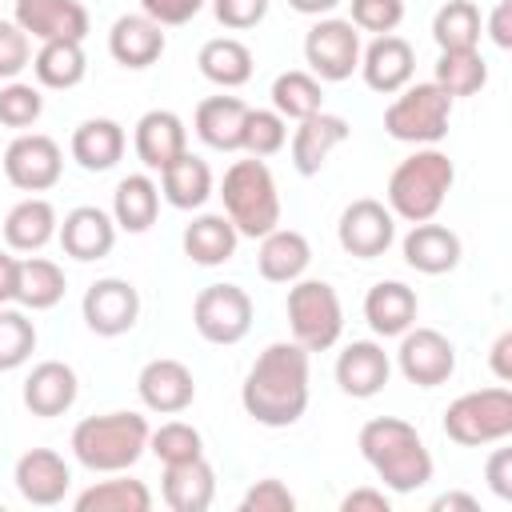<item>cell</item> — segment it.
I'll return each instance as SVG.
<instances>
[{
    "label": "cell",
    "mask_w": 512,
    "mask_h": 512,
    "mask_svg": "<svg viewBox=\"0 0 512 512\" xmlns=\"http://www.w3.org/2000/svg\"><path fill=\"white\" fill-rule=\"evenodd\" d=\"M244 412L264 428H288L308 408V352L296 340L268 344L240 384Z\"/></svg>",
    "instance_id": "cell-1"
},
{
    "label": "cell",
    "mask_w": 512,
    "mask_h": 512,
    "mask_svg": "<svg viewBox=\"0 0 512 512\" xmlns=\"http://www.w3.org/2000/svg\"><path fill=\"white\" fill-rule=\"evenodd\" d=\"M360 456L388 492H416L432 480V452L420 432L400 416H372L360 428Z\"/></svg>",
    "instance_id": "cell-2"
},
{
    "label": "cell",
    "mask_w": 512,
    "mask_h": 512,
    "mask_svg": "<svg viewBox=\"0 0 512 512\" xmlns=\"http://www.w3.org/2000/svg\"><path fill=\"white\" fill-rule=\"evenodd\" d=\"M148 420L140 412L84 416L72 428V456L88 472H128L148 452Z\"/></svg>",
    "instance_id": "cell-3"
},
{
    "label": "cell",
    "mask_w": 512,
    "mask_h": 512,
    "mask_svg": "<svg viewBox=\"0 0 512 512\" xmlns=\"http://www.w3.org/2000/svg\"><path fill=\"white\" fill-rule=\"evenodd\" d=\"M452 180H456V168L452 160L440 152V148H416L408 160H400L388 176V212L408 220V224H420V220H432L448 192H452Z\"/></svg>",
    "instance_id": "cell-4"
},
{
    "label": "cell",
    "mask_w": 512,
    "mask_h": 512,
    "mask_svg": "<svg viewBox=\"0 0 512 512\" xmlns=\"http://www.w3.org/2000/svg\"><path fill=\"white\" fill-rule=\"evenodd\" d=\"M220 196H224V216L236 224L240 236L260 240V236H268L280 224V192H276V180H272L268 164L256 160V156L236 160L224 172Z\"/></svg>",
    "instance_id": "cell-5"
},
{
    "label": "cell",
    "mask_w": 512,
    "mask_h": 512,
    "mask_svg": "<svg viewBox=\"0 0 512 512\" xmlns=\"http://www.w3.org/2000/svg\"><path fill=\"white\" fill-rule=\"evenodd\" d=\"M448 120H452V96L428 80V84H408L396 92V100L384 108V128L392 140L400 144H440L448 136Z\"/></svg>",
    "instance_id": "cell-6"
},
{
    "label": "cell",
    "mask_w": 512,
    "mask_h": 512,
    "mask_svg": "<svg viewBox=\"0 0 512 512\" xmlns=\"http://www.w3.org/2000/svg\"><path fill=\"white\" fill-rule=\"evenodd\" d=\"M444 436L480 448V444H500L512 436V392L504 384L464 392L444 408Z\"/></svg>",
    "instance_id": "cell-7"
},
{
    "label": "cell",
    "mask_w": 512,
    "mask_h": 512,
    "mask_svg": "<svg viewBox=\"0 0 512 512\" xmlns=\"http://www.w3.org/2000/svg\"><path fill=\"white\" fill-rule=\"evenodd\" d=\"M288 328L304 352H328L344 332V308L328 280H292Z\"/></svg>",
    "instance_id": "cell-8"
},
{
    "label": "cell",
    "mask_w": 512,
    "mask_h": 512,
    "mask_svg": "<svg viewBox=\"0 0 512 512\" xmlns=\"http://www.w3.org/2000/svg\"><path fill=\"white\" fill-rule=\"evenodd\" d=\"M192 324L208 344H240L252 328V296L240 284H208L192 300Z\"/></svg>",
    "instance_id": "cell-9"
},
{
    "label": "cell",
    "mask_w": 512,
    "mask_h": 512,
    "mask_svg": "<svg viewBox=\"0 0 512 512\" xmlns=\"http://www.w3.org/2000/svg\"><path fill=\"white\" fill-rule=\"evenodd\" d=\"M304 60L316 80H348L360 68V32L352 20L324 16L304 36Z\"/></svg>",
    "instance_id": "cell-10"
},
{
    "label": "cell",
    "mask_w": 512,
    "mask_h": 512,
    "mask_svg": "<svg viewBox=\"0 0 512 512\" xmlns=\"http://www.w3.org/2000/svg\"><path fill=\"white\" fill-rule=\"evenodd\" d=\"M60 172H64V152L44 132H20L4 148V176L20 192H48V188H56Z\"/></svg>",
    "instance_id": "cell-11"
},
{
    "label": "cell",
    "mask_w": 512,
    "mask_h": 512,
    "mask_svg": "<svg viewBox=\"0 0 512 512\" xmlns=\"http://www.w3.org/2000/svg\"><path fill=\"white\" fill-rule=\"evenodd\" d=\"M396 364L404 372L408 384L416 388H436L456 372V348L444 332L436 328H408L400 332V348H396Z\"/></svg>",
    "instance_id": "cell-12"
},
{
    "label": "cell",
    "mask_w": 512,
    "mask_h": 512,
    "mask_svg": "<svg viewBox=\"0 0 512 512\" xmlns=\"http://www.w3.org/2000/svg\"><path fill=\"white\" fill-rule=\"evenodd\" d=\"M336 240H340V248H344L348 256H356V260H376V256H384V252L392 248V240H396V216H392L380 200H372V196L352 200V204L340 212Z\"/></svg>",
    "instance_id": "cell-13"
},
{
    "label": "cell",
    "mask_w": 512,
    "mask_h": 512,
    "mask_svg": "<svg viewBox=\"0 0 512 512\" xmlns=\"http://www.w3.org/2000/svg\"><path fill=\"white\" fill-rule=\"evenodd\" d=\"M80 312H84V324L96 336H124L140 320V292L132 288V280L104 276V280L88 284V292L80 300Z\"/></svg>",
    "instance_id": "cell-14"
},
{
    "label": "cell",
    "mask_w": 512,
    "mask_h": 512,
    "mask_svg": "<svg viewBox=\"0 0 512 512\" xmlns=\"http://www.w3.org/2000/svg\"><path fill=\"white\" fill-rule=\"evenodd\" d=\"M12 20L28 32V40H80L88 36V12L80 0H16Z\"/></svg>",
    "instance_id": "cell-15"
},
{
    "label": "cell",
    "mask_w": 512,
    "mask_h": 512,
    "mask_svg": "<svg viewBox=\"0 0 512 512\" xmlns=\"http://www.w3.org/2000/svg\"><path fill=\"white\" fill-rule=\"evenodd\" d=\"M136 392H140V400H144L148 412L176 416V412H184L196 400V380H192L188 364H180L172 356H156V360H148L140 368Z\"/></svg>",
    "instance_id": "cell-16"
},
{
    "label": "cell",
    "mask_w": 512,
    "mask_h": 512,
    "mask_svg": "<svg viewBox=\"0 0 512 512\" xmlns=\"http://www.w3.org/2000/svg\"><path fill=\"white\" fill-rule=\"evenodd\" d=\"M360 72H364V84L380 96H396L400 88L412 84V72H416V52L404 36L396 32H384L376 36L364 52H360Z\"/></svg>",
    "instance_id": "cell-17"
},
{
    "label": "cell",
    "mask_w": 512,
    "mask_h": 512,
    "mask_svg": "<svg viewBox=\"0 0 512 512\" xmlns=\"http://www.w3.org/2000/svg\"><path fill=\"white\" fill-rule=\"evenodd\" d=\"M16 492L36 504V508H52L68 496V484H72V472L64 464L60 452L52 448H28L20 460H16Z\"/></svg>",
    "instance_id": "cell-18"
},
{
    "label": "cell",
    "mask_w": 512,
    "mask_h": 512,
    "mask_svg": "<svg viewBox=\"0 0 512 512\" xmlns=\"http://www.w3.org/2000/svg\"><path fill=\"white\" fill-rule=\"evenodd\" d=\"M348 120L344 116H336V112H316V116H304V120H296V132H292V168L300 172V176H316L324 164H328V156L348 140Z\"/></svg>",
    "instance_id": "cell-19"
},
{
    "label": "cell",
    "mask_w": 512,
    "mask_h": 512,
    "mask_svg": "<svg viewBox=\"0 0 512 512\" xmlns=\"http://www.w3.org/2000/svg\"><path fill=\"white\" fill-rule=\"evenodd\" d=\"M56 236H60L64 256L84 260V264L88 260H104L112 252V244H116V220L96 204H80V208H72L64 216Z\"/></svg>",
    "instance_id": "cell-20"
},
{
    "label": "cell",
    "mask_w": 512,
    "mask_h": 512,
    "mask_svg": "<svg viewBox=\"0 0 512 512\" xmlns=\"http://www.w3.org/2000/svg\"><path fill=\"white\" fill-rule=\"evenodd\" d=\"M132 144H136V156H140L144 168L164 172L180 152H188V128H184V120H180L176 112L152 108V112H144V116L136 120Z\"/></svg>",
    "instance_id": "cell-21"
},
{
    "label": "cell",
    "mask_w": 512,
    "mask_h": 512,
    "mask_svg": "<svg viewBox=\"0 0 512 512\" xmlns=\"http://www.w3.org/2000/svg\"><path fill=\"white\" fill-rule=\"evenodd\" d=\"M388 376H392V360L376 340H352L336 356V384H340V392H348L356 400L384 392Z\"/></svg>",
    "instance_id": "cell-22"
},
{
    "label": "cell",
    "mask_w": 512,
    "mask_h": 512,
    "mask_svg": "<svg viewBox=\"0 0 512 512\" xmlns=\"http://www.w3.org/2000/svg\"><path fill=\"white\" fill-rule=\"evenodd\" d=\"M80 380L64 360H40L24 380V408L32 416H64L76 404Z\"/></svg>",
    "instance_id": "cell-23"
},
{
    "label": "cell",
    "mask_w": 512,
    "mask_h": 512,
    "mask_svg": "<svg viewBox=\"0 0 512 512\" xmlns=\"http://www.w3.org/2000/svg\"><path fill=\"white\" fill-rule=\"evenodd\" d=\"M160 496L172 512H204L216 500V472L204 456L180 460V464H164V480H160Z\"/></svg>",
    "instance_id": "cell-24"
},
{
    "label": "cell",
    "mask_w": 512,
    "mask_h": 512,
    "mask_svg": "<svg viewBox=\"0 0 512 512\" xmlns=\"http://www.w3.org/2000/svg\"><path fill=\"white\" fill-rule=\"evenodd\" d=\"M464 248H460V236L444 224H432V220H420L412 224V232L404 236V264L424 272V276H444L460 264Z\"/></svg>",
    "instance_id": "cell-25"
},
{
    "label": "cell",
    "mask_w": 512,
    "mask_h": 512,
    "mask_svg": "<svg viewBox=\"0 0 512 512\" xmlns=\"http://www.w3.org/2000/svg\"><path fill=\"white\" fill-rule=\"evenodd\" d=\"M312 264V248L304 240V232L296 228H272L268 236H260V252H256V268L268 284H292L308 272Z\"/></svg>",
    "instance_id": "cell-26"
},
{
    "label": "cell",
    "mask_w": 512,
    "mask_h": 512,
    "mask_svg": "<svg viewBox=\"0 0 512 512\" xmlns=\"http://www.w3.org/2000/svg\"><path fill=\"white\" fill-rule=\"evenodd\" d=\"M108 52L124 68H148V64H156L164 56V28L156 20H148L144 12L120 16L108 28Z\"/></svg>",
    "instance_id": "cell-27"
},
{
    "label": "cell",
    "mask_w": 512,
    "mask_h": 512,
    "mask_svg": "<svg viewBox=\"0 0 512 512\" xmlns=\"http://www.w3.org/2000/svg\"><path fill=\"white\" fill-rule=\"evenodd\" d=\"M416 312H420L416 292L408 284H400V280H380L364 296V320H368V328L376 336H400V332H408L416 324Z\"/></svg>",
    "instance_id": "cell-28"
},
{
    "label": "cell",
    "mask_w": 512,
    "mask_h": 512,
    "mask_svg": "<svg viewBox=\"0 0 512 512\" xmlns=\"http://www.w3.org/2000/svg\"><path fill=\"white\" fill-rule=\"evenodd\" d=\"M244 116H248V104L240 96H208L196 104V136L216 148V152H236L240 148V136H244Z\"/></svg>",
    "instance_id": "cell-29"
},
{
    "label": "cell",
    "mask_w": 512,
    "mask_h": 512,
    "mask_svg": "<svg viewBox=\"0 0 512 512\" xmlns=\"http://www.w3.org/2000/svg\"><path fill=\"white\" fill-rule=\"evenodd\" d=\"M124 144H128V136L116 120L92 116V120L76 124V132H72V160L84 172H108L124 156Z\"/></svg>",
    "instance_id": "cell-30"
},
{
    "label": "cell",
    "mask_w": 512,
    "mask_h": 512,
    "mask_svg": "<svg viewBox=\"0 0 512 512\" xmlns=\"http://www.w3.org/2000/svg\"><path fill=\"white\" fill-rule=\"evenodd\" d=\"M184 252L192 264H204V268H216V264H228L236 256V244H240V232L228 216H216V212H204L196 216L184 236H180Z\"/></svg>",
    "instance_id": "cell-31"
},
{
    "label": "cell",
    "mask_w": 512,
    "mask_h": 512,
    "mask_svg": "<svg viewBox=\"0 0 512 512\" xmlns=\"http://www.w3.org/2000/svg\"><path fill=\"white\" fill-rule=\"evenodd\" d=\"M56 228H60L56 208L44 196H28L12 204V212L4 216V244L12 252H40L56 236Z\"/></svg>",
    "instance_id": "cell-32"
},
{
    "label": "cell",
    "mask_w": 512,
    "mask_h": 512,
    "mask_svg": "<svg viewBox=\"0 0 512 512\" xmlns=\"http://www.w3.org/2000/svg\"><path fill=\"white\" fill-rule=\"evenodd\" d=\"M156 212H160V188L152 176L144 172H132L116 184L112 192V220L116 228L124 232H148L156 224Z\"/></svg>",
    "instance_id": "cell-33"
},
{
    "label": "cell",
    "mask_w": 512,
    "mask_h": 512,
    "mask_svg": "<svg viewBox=\"0 0 512 512\" xmlns=\"http://www.w3.org/2000/svg\"><path fill=\"white\" fill-rule=\"evenodd\" d=\"M200 64V76L212 80L216 88H240L252 80V48L236 36H216L200 48L196 56Z\"/></svg>",
    "instance_id": "cell-34"
},
{
    "label": "cell",
    "mask_w": 512,
    "mask_h": 512,
    "mask_svg": "<svg viewBox=\"0 0 512 512\" xmlns=\"http://www.w3.org/2000/svg\"><path fill=\"white\" fill-rule=\"evenodd\" d=\"M160 188H164V200L172 208H200L208 196H212V168L192 156V152H180L164 172H160Z\"/></svg>",
    "instance_id": "cell-35"
},
{
    "label": "cell",
    "mask_w": 512,
    "mask_h": 512,
    "mask_svg": "<svg viewBox=\"0 0 512 512\" xmlns=\"http://www.w3.org/2000/svg\"><path fill=\"white\" fill-rule=\"evenodd\" d=\"M148 508H152L148 484L124 472H112V480H100L76 496V512H148Z\"/></svg>",
    "instance_id": "cell-36"
},
{
    "label": "cell",
    "mask_w": 512,
    "mask_h": 512,
    "mask_svg": "<svg viewBox=\"0 0 512 512\" xmlns=\"http://www.w3.org/2000/svg\"><path fill=\"white\" fill-rule=\"evenodd\" d=\"M32 72L44 88H76L88 76V56L80 40H48L32 56Z\"/></svg>",
    "instance_id": "cell-37"
},
{
    "label": "cell",
    "mask_w": 512,
    "mask_h": 512,
    "mask_svg": "<svg viewBox=\"0 0 512 512\" xmlns=\"http://www.w3.org/2000/svg\"><path fill=\"white\" fill-rule=\"evenodd\" d=\"M64 268L56 260H44V256H28L20 260V280H16V304L32 308V312H44V308H56L64 300Z\"/></svg>",
    "instance_id": "cell-38"
},
{
    "label": "cell",
    "mask_w": 512,
    "mask_h": 512,
    "mask_svg": "<svg viewBox=\"0 0 512 512\" xmlns=\"http://www.w3.org/2000/svg\"><path fill=\"white\" fill-rule=\"evenodd\" d=\"M272 108L284 116V120H304V116H316L320 108H324V88H320V80L312 76V72H300V68H292V72H280L276 80H272Z\"/></svg>",
    "instance_id": "cell-39"
},
{
    "label": "cell",
    "mask_w": 512,
    "mask_h": 512,
    "mask_svg": "<svg viewBox=\"0 0 512 512\" xmlns=\"http://www.w3.org/2000/svg\"><path fill=\"white\" fill-rule=\"evenodd\" d=\"M432 40L440 44V52L476 48L480 44V8L472 0H448V4H440L436 16H432Z\"/></svg>",
    "instance_id": "cell-40"
},
{
    "label": "cell",
    "mask_w": 512,
    "mask_h": 512,
    "mask_svg": "<svg viewBox=\"0 0 512 512\" xmlns=\"http://www.w3.org/2000/svg\"><path fill=\"white\" fill-rule=\"evenodd\" d=\"M436 84L456 100V96H476L488 84V64L480 56V48H456V52H440L436 60Z\"/></svg>",
    "instance_id": "cell-41"
},
{
    "label": "cell",
    "mask_w": 512,
    "mask_h": 512,
    "mask_svg": "<svg viewBox=\"0 0 512 512\" xmlns=\"http://www.w3.org/2000/svg\"><path fill=\"white\" fill-rule=\"evenodd\" d=\"M284 144H288V120L276 108H248L240 148L256 160H264V156H276Z\"/></svg>",
    "instance_id": "cell-42"
},
{
    "label": "cell",
    "mask_w": 512,
    "mask_h": 512,
    "mask_svg": "<svg viewBox=\"0 0 512 512\" xmlns=\"http://www.w3.org/2000/svg\"><path fill=\"white\" fill-rule=\"evenodd\" d=\"M148 452L160 464H180V460L204 456V436L192 424H184V420H168L156 432H148Z\"/></svg>",
    "instance_id": "cell-43"
},
{
    "label": "cell",
    "mask_w": 512,
    "mask_h": 512,
    "mask_svg": "<svg viewBox=\"0 0 512 512\" xmlns=\"http://www.w3.org/2000/svg\"><path fill=\"white\" fill-rule=\"evenodd\" d=\"M32 352H36V324L24 312L0 304V372L20 368Z\"/></svg>",
    "instance_id": "cell-44"
},
{
    "label": "cell",
    "mask_w": 512,
    "mask_h": 512,
    "mask_svg": "<svg viewBox=\"0 0 512 512\" xmlns=\"http://www.w3.org/2000/svg\"><path fill=\"white\" fill-rule=\"evenodd\" d=\"M40 112H44V96H40L36 84L8 80V84L0 88V124H4V128L24 132V128H32V124L40 120Z\"/></svg>",
    "instance_id": "cell-45"
},
{
    "label": "cell",
    "mask_w": 512,
    "mask_h": 512,
    "mask_svg": "<svg viewBox=\"0 0 512 512\" xmlns=\"http://www.w3.org/2000/svg\"><path fill=\"white\" fill-rule=\"evenodd\" d=\"M404 20V0H352V24L356 32H396Z\"/></svg>",
    "instance_id": "cell-46"
},
{
    "label": "cell",
    "mask_w": 512,
    "mask_h": 512,
    "mask_svg": "<svg viewBox=\"0 0 512 512\" xmlns=\"http://www.w3.org/2000/svg\"><path fill=\"white\" fill-rule=\"evenodd\" d=\"M32 64L28 32L16 20H0V80H16Z\"/></svg>",
    "instance_id": "cell-47"
},
{
    "label": "cell",
    "mask_w": 512,
    "mask_h": 512,
    "mask_svg": "<svg viewBox=\"0 0 512 512\" xmlns=\"http://www.w3.org/2000/svg\"><path fill=\"white\" fill-rule=\"evenodd\" d=\"M292 508H296V496H292L288 484L276 480V476L256 480V484L244 492V500H240V512H292Z\"/></svg>",
    "instance_id": "cell-48"
},
{
    "label": "cell",
    "mask_w": 512,
    "mask_h": 512,
    "mask_svg": "<svg viewBox=\"0 0 512 512\" xmlns=\"http://www.w3.org/2000/svg\"><path fill=\"white\" fill-rule=\"evenodd\" d=\"M212 12L224 28L244 32V28H256L268 16V0H212Z\"/></svg>",
    "instance_id": "cell-49"
},
{
    "label": "cell",
    "mask_w": 512,
    "mask_h": 512,
    "mask_svg": "<svg viewBox=\"0 0 512 512\" xmlns=\"http://www.w3.org/2000/svg\"><path fill=\"white\" fill-rule=\"evenodd\" d=\"M200 8H204V0H140V12H144L148 20H156L160 28L188 24Z\"/></svg>",
    "instance_id": "cell-50"
},
{
    "label": "cell",
    "mask_w": 512,
    "mask_h": 512,
    "mask_svg": "<svg viewBox=\"0 0 512 512\" xmlns=\"http://www.w3.org/2000/svg\"><path fill=\"white\" fill-rule=\"evenodd\" d=\"M488 488L500 500H512V448H496L488 456Z\"/></svg>",
    "instance_id": "cell-51"
},
{
    "label": "cell",
    "mask_w": 512,
    "mask_h": 512,
    "mask_svg": "<svg viewBox=\"0 0 512 512\" xmlns=\"http://www.w3.org/2000/svg\"><path fill=\"white\" fill-rule=\"evenodd\" d=\"M392 500L384 496V488H352L340 500V512H388Z\"/></svg>",
    "instance_id": "cell-52"
},
{
    "label": "cell",
    "mask_w": 512,
    "mask_h": 512,
    "mask_svg": "<svg viewBox=\"0 0 512 512\" xmlns=\"http://www.w3.org/2000/svg\"><path fill=\"white\" fill-rule=\"evenodd\" d=\"M488 36H492L496 48H512V4H508V0H500V4L492 8Z\"/></svg>",
    "instance_id": "cell-53"
},
{
    "label": "cell",
    "mask_w": 512,
    "mask_h": 512,
    "mask_svg": "<svg viewBox=\"0 0 512 512\" xmlns=\"http://www.w3.org/2000/svg\"><path fill=\"white\" fill-rule=\"evenodd\" d=\"M492 372L496 380H512V332H500L496 344H492Z\"/></svg>",
    "instance_id": "cell-54"
},
{
    "label": "cell",
    "mask_w": 512,
    "mask_h": 512,
    "mask_svg": "<svg viewBox=\"0 0 512 512\" xmlns=\"http://www.w3.org/2000/svg\"><path fill=\"white\" fill-rule=\"evenodd\" d=\"M16 280H20V260L0 252V304L16 300Z\"/></svg>",
    "instance_id": "cell-55"
},
{
    "label": "cell",
    "mask_w": 512,
    "mask_h": 512,
    "mask_svg": "<svg viewBox=\"0 0 512 512\" xmlns=\"http://www.w3.org/2000/svg\"><path fill=\"white\" fill-rule=\"evenodd\" d=\"M432 512H480V504L468 492H444L432 500Z\"/></svg>",
    "instance_id": "cell-56"
},
{
    "label": "cell",
    "mask_w": 512,
    "mask_h": 512,
    "mask_svg": "<svg viewBox=\"0 0 512 512\" xmlns=\"http://www.w3.org/2000/svg\"><path fill=\"white\" fill-rule=\"evenodd\" d=\"M288 4H292L300 16H328L340 0H288Z\"/></svg>",
    "instance_id": "cell-57"
}]
</instances>
